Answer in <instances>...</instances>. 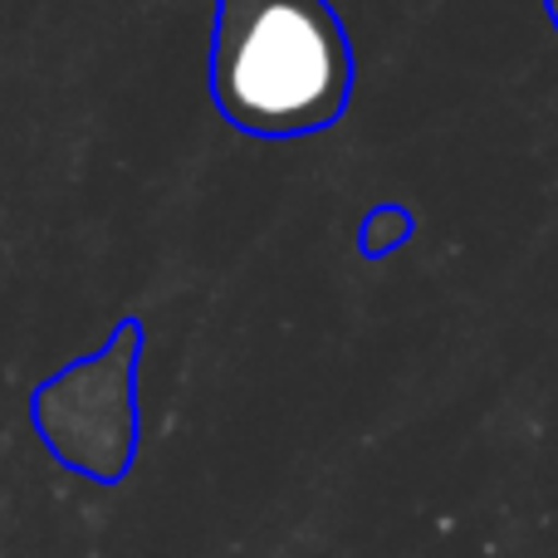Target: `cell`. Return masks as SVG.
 Returning <instances> with one entry per match:
<instances>
[{
  "label": "cell",
  "instance_id": "3957f363",
  "mask_svg": "<svg viewBox=\"0 0 558 558\" xmlns=\"http://www.w3.org/2000/svg\"><path fill=\"white\" fill-rule=\"evenodd\" d=\"M412 231H416V221L407 206H373L363 216V226H357V251H363V260H383L397 245L412 241Z\"/></svg>",
  "mask_w": 558,
  "mask_h": 558
},
{
  "label": "cell",
  "instance_id": "7a4b0ae2",
  "mask_svg": "<svg viewBox=\"0 0 558 558\" xmlns=\"http://www.w3.org/2000/svg\"><path fill=\"white\" fill-rule=\"evenodd\" d=\"M137 357L143 318H123L98 353L59 367L35 387V432L59 465L98 485L128 475L137 451Z\"/></svg>",
  "mask_w": 558,
  "mask_h": 558
},
{
  "label": "cell",
  "instance_id": "277c9868",
  "mask_svg": "<svg viewBox=\"0 0 558 558\" xmlns=\"http://www.w3.org/2000/svg\"><path fill=\"white\" fill-rule=\"evenodd\" d=\"M544 10H549V20H554V29H558V0H544Z\"/></svg>",
  "mask_w": 558,
  "mask_h": 558
},
{
  "label": "cell",
  "instance_id": "6da1fadb",
  "mask_svg": "<svg viewBox=\"0 0 558 558\" xmlns=\"http://www.w3.org/2000/svg\"><path fill=\"white\" fill-rule=\"evenodd\" d=\"M353 74V39L328 0H216L211 104L241 133H324L348 113Z\"/></svg>",
  "mask_w": 558,
  "mask_h": 558
}]
</instances>
